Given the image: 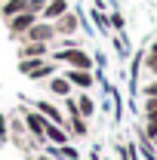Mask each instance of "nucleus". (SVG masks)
Wrapping results in <instances>:
<instances>
[{
	"mask_svg": "<svg viewBox=\"0 0 157 160\" xmlns=\"http://www.w3.org/2000/svg\"><path fill=\"white\" fill-rule=\"evenodd\" d=\"M40 62H43V59H19V74H22V77H28Z\"/></svg>",
	"mask_w": 157,
	"mask_h": 160,
	"instance_id": "obj_19",
	"label": "nucleus"
},
{
	"mask_svg": "<svg viewBox=\"0 0 157 160\" xmlns=\"http://www.w3.org/2000/svg\"><path fill=\"white\" fill-rule=\"evenodd\" d=\"M108 19H111V31H126V16H123V9L111 6V9H108Z\"/></svg>",
	"mask_w": 157,
	"mask_h": 160,
	"instance_id": "obj_16",
	"label": "nucleus"
},
{
	"mask_svg": "<svg viewBox=\"0 0 157 160\" xmlns=\"http://www.w3.org/2000/svg\"><path fill=\"white\" fill-rule=\"evenodd\" d=\"M9 139V123H6V114H0V142Z\"/></svg>",
	"mask_w": 157,
	"mask_h": 160,
	"instance_id": "obj_21",
	"label": "nucleus"
},
{
	"mask_svg": "<svg viewBox=\"0 0 157 160\" xmlns=\"http://www.w3.org/2000/svg\"><path fill=\"white\" fill-rule=\"evenodd\" d=\"M142 136L148 142H154L157 139V123H151V120H145V129H142Z\"/></svg>",
	"mask_w": 157,
	"mask_h": 160,
	"instance_id": "obj_20",
	"label": "nucleus"
},
{
	"mask_svg": "<svg viewBox=\"0 0 157 160\" xmlns=\"http://www.w3.org/2000/svg\"><path fill=\"white\" fill-rule=\"evenodd\" d=\"M31 108H37L49 123H62V126H65V120H68L65 114H62V108L56 105V99H34V102H31Z\"/></svg>",
	"mask_w": 157,
	"mask_h": 160,
	"instance_id": "obj_8",
	"label": "nucleus"
},
{
	"mask_svg": "<svg viewBox=\"0 0 157 160\" xmlns=\"http://www.w3.org/2000/svg\"><path fill=\"white\" fill-rule=\"evenodd\" d=\"M16 52H19V59H49V52H53V43H34V40H19Z\"/></svg>",
	"mask_w": 157,
	"mask_h": 160,
	"instance_id": "obj_6",
	"label": "nucleus"
},
{
	"mask_svg": "<svg viewBox=\"0 0 157 160\" xmlns=\"http://www.w3.org/2000/svg\"><path fill=\"white\" fill-rule=\"evenodd\" d=\"M145 120H151V123H157V111H151V114H145Z\"/></svg>",
	"mask_w": 157,
	"mask_h": 160,
	"instance_id": "obj_25",
	"label": "nucleus"
},
{
	"mask_svg": "<svg viewBox=\"0 0 157 160\" xmlns=\"http://www.w3.org/2000/svg\"><path fill=\"white\" fill-rule=\"evenodd\" d=\"M142 71H145L148 77H157V52L145 49V59H142Z\"/></svg>",
	"mask_w": 157,
	"mask_h": 160,
	"instance_id": "obj_17",
	"label": "nucleus"
},
{
	"mask_svg": "<svg viewBox=\"0 0 157 160\" xmlns=\"http://www.w3.org/2000/svg\"><path fill=\"white\" fill-rule=\"evenodd\" d=\"M68 9H71V0H46V9L40 12V19L53 22V19H59L62 12H68Z\"/></svg>",
	"mask_w": 157,
	"mask_h": 160,
	"instance_id": "obj_13",
	"label": "nucleus"
},
{
	"mask_svg": "<svg viewBox=\"0 0 157 160\" xmlns=\"http://www.w3.org/2000/svg\"><path fill=\"white\" fill-rule=\"evenodd\" d=\"M22 40H34V43H56V28H53V22L37 19L31 28H28V34H25Z\"/></svg>",
	"mask_w": 157,
	"mask_h": 160,
	"instance_id": "obj_5",
	"label": "nucleus"
},
{
	"mask_svg": "<svg viewBox=\"0 0 157 160\" xmlns=\"http://www.w3.org/2000/svg\"><path fill=\"white\" fill-rule=\"evenodd\" d=\"M68 129L62 126V123H46V142L49 145H68Z\"/></svg>",
	"mask_w": 157,
	"mask_h": 160,
	"instance_id": "obj_14",
	"label": "nucleus"
},
{
	"mask_svg": "<svg viewBox=\"0 0 157 160\" xmlns=\"http://www.w3.org/2000/svg\"><path fill=\"white\" fill-rule=\"evenodd\" d=\"M62 74L68 77V83H71L74 89H83V92H89L93 86H99L96 71H83V68H65Z\"/></svg>",
	"mask_w": 157,
	"mask_h": 160,
	"instance_id": "obj_4",
	"label": "nucleus"
},
{
	"mask_svg": "<svg viewBox=\"0 0 157 160\" xmlns=\"http://www.w3.org/2000/svg\"><path fill=\"white\" fill-rule=\"evenodd\" d=\"M28 9H31V12H43V9H46V0H28Z\"/></svg>",
	"mask_w": 157,
	"mask_h": 160,
	"instance_id": "obj_22",
	"label": "nucleus"
},
{
	"mask_svg": "<svg viewBox=\"0 0 157 160\" xmlns=\"http://www.w3.org/2000/svg\"><path fill=\"white\" fill-rule=\"evenodd\" d=\"M37 19H40V16H37V12H31V9H25V12H19V16L6 19V34H9V40H16V43H19V40L28 34V28H31Z\"/></svg>",
	"mask_w": 157,
	"mask_h": 160,
	"instance_id": "obj_3",
	"label": "nucleus"
},
{
	"mask_svg": "<svg viewBox=\"0 0 157 160\" xmlns=\"http://www.w3.org/2000/svg\"><path fill=\"white\" fill-rule=\"evenodd\" d=\"M28 9V0H3L0 3V19H13V16H19V12H25Z\"/></svg>",
	"mask_w": 157,
	"mask_h": 160,
	"instance_id": "obj_15",
	"label": "nucleus"
},
{
	"mask_svg": "<svg viewBox=\"0 0 157 160\" xmlns=\"http://www.w3.org/2000/svg\"><path fill=\"white\" fill-rule=\"evenodd\" d=\"M49 59L56 62L59 68H83V71H96V59L86 46H68V49H53Z\"/></svg>",
	"mask_w": 157,
	"mask_h": 160,
	"instance_id": "obj_1",
	"label": "nucleus"
},
{
	"mask_svg": "<svg viewBox=\"0 0 157 160\" xmlns=\"http://www.w3.org/2000/svg\"><path fill=\"white\" fill-rule=\"evenodd\" d=\"M151 145H154V148H157V139H154V142H151Z\"/></svg>",
	"mask_w": 157,
	"mask_h": 160,
	"instance_id": "obj_26",
	"label": "nucleus"
},
{
	"mask_svg": "<svg viewBox=\"0 0 157 160\" xmlns=\"http://www.w3.org/2000/svg\"><path fill=\"white\" fill-rule=\"evenodd\" d=\"M93 59H96V68H105V65H108V56H105L102 49H99V52H93Z\"/></svg>",
	"mask_w": 157,
	"mask_h": 160,
	"instance_id": "obj_23",
	"label": "nucleus"
},
{
	"mask_svg": "<svg viewBox=\"0 0 157 160\" xmlns=\"http://www.w3.org/2000/svg\"><path fill=\"white\" fill-rule=\"evenodd\" d=\"M139 92H142V99H157V77H148Z\"/></svg>",
	"mask_w": 157,
	"mask_h": 160,
	"instance_id": "obj_18",
	"label": "nucleus"
},
{
	"mask_svg": "<svg viewBox=\"0 0 157 160\" xmlns=\"http://www.w3.org/2000/svg\"><path fill=\"white\" fill-rule=\"evenodd\" d=\"M89 22H93V31H96V37H111L114 31H111V19H108V9H96V6H89Z\"/></svg>",
	"mask_w": 157,
	"mask_h": 160,
	"instance_id": "obj_9",
	"label": "nucleus"
},
{
	"mask_svg": "<svg viewBox=\"0 0 157 160\" xmlns=\"http://www.w3.org/2000/svg\"><path fill=\"white\" fill-rule=\"evenodd\" d=\"M74 99H77V114L80 117H96V111H99V105H96V99L89 96V92H83V89H77L74 92Z\"/></svg>",
	"mask_w": 157,
	"mask_h": 160,
	"instance_id": "obj_11",
	"label": "nucleus"
},
{
	"mask_svg": "<svg viewBox=\"0 0 157 160\" xmlns=\"http://www.w3.org/2000/svg\"><path fill=\"white\" fill-rule=\"evenodd\" d=\"M22 123H25V129H28V136L34 142H40V145H46V123L49 120L40 114L37 108H25L22 111Z\"/></svg>",
	"mask_w": 157,
	"mask_h": 160,
	"instance_id": "obj_2",
	"label": "nucleus"
},
{
	"mask_svg": "<svg viewBox=\"0 0 157 160\" xmlns=\"http://www.w3.org/2000/svg\"><path fill=\"white\" fill-rule=\"evenodd\" d=\"M34 160H56V157H53V154H46V151H43V154H37V157H34Z\"/></svg>",
	"mask_w": 157,
	"mask_h": 160,
	"instance_id": "obj_24",
	"label": "nucleus"
},
{
	"mask_svg": "<svg viewBox=\"0 0 157 160\" xmlns=\"http://www.w3.org/2000/svg\"><path fill=\"white\" fill-rule=\"evenodd\" d=\"M43 86H46V92H49L53 99H68V96H74V92H77V89L68 83V77H65L62 71H59V74H53V77L46 80Z\"/></svg>",
	"mask_w": 157,
	"mask_h": 160,
	"instance_id": "obj_7",
	"label": "nucleus"
},
{
	"mask_svg": "<svg viewBox=\"0 0 157 160\" xmlns=\"http://www.w3.org/2000/svg\"><path fill=\"white\" fill-rule=\"evenodd\" d=\"M53 74H59V65H56L53 59H43L37 68L28 74V80H31V83H46V80L53 77Z\"/></svg>",
	"mask_w": 157,
	"mask_h": 160,
	"instance_id": "obj_10",
	"label": "nucleus"
},
{
	"mask_svg": "<svg viewBox=\"0 0 157 160\" xmlns=\"http://www.w3.org/2000/svg\"><path fill=\"white\" fill-rule=\"evenodd\" d=\"M65 129H68V136H77V139H86L89 136V120L80 117V114H74V117L65 120Z\"/></svg>",
	"mask_w": 157,
	"mask_h": 160,
	"instance_id": "obj_12",
	"label": "nucleus"
}]
</instances>
